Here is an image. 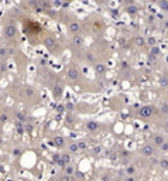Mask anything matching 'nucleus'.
<instances>
[{
    "label": "nucleus",
    "instance_id": "9d476101",
    "mask_svg": "<svg viewBox=\"0 0 168 181\" xmlns=\"http://www.w3.org/2000/svg\"><path fill=\"white\" fill-rule=\"evenodd\" d=\"M69 30H71V33H75V34H78V31L81 30V26L78 24L76 21H72L71 24H69Z\"/></svg>",
    "mask_w": 168,
    "mask_h": 181
},
{
    "label": "nucleus",
    "instance_id": "6e6552de",
    "mask_svg": "<svg viewBox=\"0 0 168 181\" xmlns=\"http://www.w3.org/2000/svg\"><path fill=\"white\" fill-rule=\"evenodd\" d=\"M74 123H75V117L72 116L71 113H66V116H65V125L74 126Z\"/></svg>",
    "mask_w": 168,
    "mask_h": 181
},
{
    "label": "nucleus",
    "instance_id": "9b49d317",
    "mask_svg": "<svg viewBox=\"0 0 168 181\" xmlns=\"http://www.w3.org/2000/svg\"><path fill=\"white\" fill-rule=\"evenodd\" d=\"M16 117H17V120L21 122V123H24L27 120V116H26L24 112H17V113H16Z\"/></svg>",
    "mask_w": 168,
    "mask_h": 181
},
{
    "label": "nucleus",
    "instance_id": "7c9ffc66",
    "mask_svg": "<svg viewBox=\"0 0 168 181\" xmlns=\"http://www.w3.org/2000/svg\"><path fill=\"white\" fill-rule=\"evenodd\" d=\"M161 166L164 168H168V161H167V160H162V161H161Z\"/></svg>",
    "mask_w": 168,
    "mask_h": 181
},
{
    "label": "nucleus",
    "instance_id": "f3484780",
    "mask_svg": "<svg viewBox=\"0 0 168 181\" xmlns=\"http://www.w3.org/2000/svg\"><path fill=\"white\" fill-rule=\"evenodd\" d=\"M78 149L79 150H86L88 149V143L85 142V140H79V142H78Z\"/></svg>",
    "mask_w": 168,
    "mask_h": 181
},
{
    "label": "nucleus",
    "instance_id": "c756f323",
    "mask_svg": "<svg viewBox=\"0 0 168 181\" xmlns=\"http://www.w3.org/2000/svg\"><path fill=\"white\" fill-rule=\"evenodd\" d=\"M136 7H129V9H127V12H129V13H136Z\"/></svg>",
    "mask_w": 168,
    "mask_h": 181
},
{
    "label": "nucleus",
    "instance_id": "412c9836",
    "mask_svg": "<svg viewBox=\"0 0 168 181\" xmlns=\"http://www.w3.org/2000/svg\"><path fill=\"white\" fill-rule=\"evenodd\" d=\"M55 109H57V112H58V113H64L65 106H64V105H57V108H55Z\"/></svg>",
    "mask_w": 168,
    "mask_h": 181
},
{
    "label": "nucleus",
    "instance_id": "72a5a7b5",
    "mask_svg": "<svg viewBox=\"0 0 168 181\" xmlns=\"http://www.w3.org/2000/svg\"><path fill=\"white\" fill-rule=\"evenodd\" d=\"M102 180H103V181H109V177H107V175H103V177H102Z\"/></svg>",
    "mask_w": 168,
    "mask_h": 181
},
{
    "label": "nucleus",
    "instance_id": "a878e982",
    "mask_svg": "<svg viewBox=\"0 0 168 181\" xmlns=\"http://www.w3.org/2000/svg\"><path fill=\"white\" fill-rule=\"evenodd\" d=\"M6 120H7V116L4 113H1V115H0V123H4Z\"/></svg>",
    "mask_w": 168,
    "mask_h": 181
},
{
    "label": "nucleus",
    "instance_id": "aec40b11",
    "mask_svg": "<svg viewBox=\"0 0 168 181\" xmlns=\"http://www.w3.org/2000/svg\"><path fill=\"white\" fill-rule=\"evenodd\" d=\"M154 143H155V144H162V143H164V140H162L161 136H155V137H154Z\"/></svg>",
    "mask_w": 168,
    "mask_h": 181
},
{
    "label": "nucleus",
    "instance_id": "b1692460",
    "mask_svg": "<svg viewBox=\"0 0 168 181\" xmlns=\"http://www.w3.org/2000/svg\"><path fill=\"white\" fill-rule=\"evenodd\" d=\"M100 151H102V147H100V146H95V147H93V153H95V154H100Z\"/></svg>",
    "mask_w": 168,
    "mask_h": 181
},
{
    "label": "nucleus",
    "instance_id": "39448f33",
    "mask_svg": "<svg viewBox=\"0 0 168 181\" xmlns=\"http://www.w3.org/2000/svg\"><path fill=\"white\" fill-rule=\"evenodd\" d=\"M52 143L55 144V147L62 149V147L65 146V139L62 137V136H55V137H54V140H52Z\"/></svg>",
    "mask_w": 168,
    "mask_h": 181
},
{
    "label": "nucleus",
    "instance_id": "c9c22d12",
    "mask_svg": "<svg viewBox=\"0 0 168 181\" xmlns=\"http://www.w3.org/2000/svg\"><path fill=\"white\" fill-rule=\"evenodd\" d=\"M167 126H168V122H167Z\"/></svg>",
    "mask_w": 168,
    "mask_h": 181
},
{
    "label": "nucleus",
    "instance_id": "cd10ccee",
    "mask_svg": "<svg viewBox=\"0 0 168 181\" xmlns=\"http://www.w3.org/2000/svg\"><path fill=\"white\" fill-rule=\"evenodd\" d=\"M136 44L137 45H143L144 44V40L143 38H136Z\"/></svg>",
    "mask_w": 168,
    "mask_h": 181
},
{
    "label": "nucleus",
    "instance_id": "423d86ee",
    "mask_svg": "<svg viewBox=\"0 0 168 181\" xmlns=\"http://www.w3.org/2000/svg\"><path fill=\"white\" fill-rule=\"evenodd\" d=\"M151 115H153V108H151V106H144V108L140 109V116L150 117Z\"/></svg>",
    "mask_w": 168,
    "mask_h": 181
},
{
    "label": "nucleus",
    "instance_id": "dca6fc26",
    "mask_svg": "<svg viewBox=\"0 0 168 181\" xmlns=\"http://www.w3.org/2000/svg\"><path fill=\"white\" fill-rule=\"evenodd\" d=\"M68 150H69V153H78V150H79L78 149V143H71Z\"/></svg>",
    "mask_w": 168,
    "mask_h": 181
},
{
    "label": "nucleus",
    "instance_id": "6ab92c4d",
    "mask_svg": "<svg viewBox=\"0 0 168 181\" xmlns=\"http://www.w3.org/2000/svg\"><path fill=\"white\" fill-rule=\"evenodd\" d=\"M74 108H75V106H74V104H72V102H66V104H65V109L69 110V112H72V110H74Z\"/></svg>",
    "mask_w": 168,
    "mask_h": 181
},
{
    "label": "nucleus",
    "instance_id": "f257e3e1",
    "mask_svg": "<svg viewBox=\"0 0 168 181\" xmlns=\"http://www.w3.org/2000/svg\"><path fill=\"white\" fill-rule=\"evenodd\" d=\"M17 34V28L14 24H7L4 26V37L6 38H14Z\"/></svg>",
    "mask_w": 168,
    "mask_h": 181
},
{
    "label": "nucleus",
    "instance_id": "2f4dec72",
    "mask_svg": "<svg viewBox=\"0 0 168 181\" xmlns=\"http://www.w3.org/2000/svg\"><path fill=\"white\" fill-rule=\"evenodd\" d=\"M161 146H162V150H164V151H165V150H168V144H167V143H162Z\"/></svg>",
    "mask_w": 168,
    "mask_h": 181
},
{
    "label": "nucleus",
    "instance_id": "bb28decb",
    "mask_svg": "<svg viewBox=\"0 0 168 181\" xmlns=\"http://www.w3.org/2000/svg\"><path fill=\"white\" fill-rule=\"evenodd\" d=\"M134 171H136V170H134V167H129L127 168V174H134Z\"/></svg>",
    "mask_w": 168,
    "mask_h": 181
},
{
    "label": "nucleus",
    "instance_id": "1a4fd4ad",
    "mask_svg": "<svg viewBox=\"0 0 168 181\" xmlns=\"http://www.w3.org/2000/svg\"><path fill=\"white\" fill-rule=\"evenodd\" d=\"M72 43H74V45H76V47H81V45L84 44V38H82V35H75L74 37V40H72Z\"/></svg>",
    "mask_w": 168,
    "mask_h": 181
},
{
    "label": "nucleus",
    "instance_id": "f704fd0d",
    "mask_svg": "<svg viewBox=\"0 0 168 181\" xmlns=\"http://www.w3.org/2000/svg\"><path fill=\"white\" fill-rule=\"evenodd\" d=\"M149 43H150V44H154V43H155L154 38H150V40H149Z\"/></svg>",
    "mask_w": 168,
    "mask_h": 181
},
{
    "label": "nucleus",
    "instance_id": "393cba45",
    "mask_svg": "<svg viewBox=\"0 0 168 181\" xmlns=\"http://www.w3.org/2000/svg\"><path fill=\"white\" fill-rule=\"evenodd\" d=\"M21 153H23V150L20 149V147H17V149H14V151H13V154H14V156H20Z\"/></svg>",
    "mask_w": 168,
    "mask_h": 181
},
{
    "label": "nucleus",
    "instance_id": "473e14b6",
    "mask_svg": "<svg viewBox=\"0 0 168 181\" xmlns=\"http://www.w3.org/2000/svg\"><path fill=\"white\" fill-rule=\"evenodd\" d=\"M123 181H134V178H133V177H127L126 180H123Z\"/></svg>",
    "mask_w": 168,
    "mask_h": 181
},
{
    "label": "nucleus",
    "instance_id": "20e7f679",
    "mask_svg": "<svg viewBox=\"0 0 168 181\" xmlns=\"http://www.w3.org/2000/svg\"><path fill=\"white\" fill-rule=\"evenodd\" d=\"M68 78L72 79V81H78V78H79V72H78L76 68L71 67V68L68 70Z\"/></svg>",
    "mask_w": 168,
    "mask_h": 181
},
{
    "label": "nucleus",
    "instance_id": "c85d7f7f",
    "mask_svg": "<svg viewBox=\"0 0 168 181\" xmlns=\"http://www.w3.org/2000/svg\"><path fill=\"white\" fill-rule=\"evenodd\" d=\"M160 6H161L164 10H168V3H164V1H162V3H160Z\"/></svg>",
    "mask_w": 168,
    "mask_h": 181
},
{
    "label": "nucleus",
    "instance_id": "4be33fe9",
    "mask_svg": "<svg viewBox=\"0 0 168 181\" xmlns=\"http://www.w3.org/2000/svg\"><path fill=\"white\" fill-rule=\"evenodd\" d=\"M65 171H66V174H68V175H71L72 173H74V167H71V166H66V167H65Z\"/></svg>",
    "mask_w": 168,
    "mask_h": 181
},
{
    "label": "nucleus",
    "instance_id": "2eb2a0df",
    "mask_svg": "<svg viewBox=\"0 0 168 181\" xmlns=\"http://www.w3.org/2000/svg\"><path fill=\"white\" fill-rule=\"evenodd\" d=\"M52 159H54V163H57V164H59V166H62V167H65V166H64V163H62V157H61L59 154H55L54 157H52Z\"/></svg>",
    "mask_w": 168,
    "mask_h": 181
},
{
    "label": "nucleus",
    "instance_id": "0eeeda50",
    "mask_svg": "<svg viewBox=\"0 0 168 181\" xmlns=\"http://www.w3.org/2000/svg\"><path fill=\"white\" fill-rule=\"evenodd\" d=\"M52 95H54L55 99H59V98L62 96V86L61 85H55L52 88Z\"/></svg>",
    "mask_w": 168,
    "mask_h": 181
},
{
    "label": "nucleus",
    "instance_id": "f8f14e48",
    "mask_svg": "<svg viewBox=\"0 0 168 181\" xmlns=\"http://www.w3.org/2000/svg\"><path fill=\"white\" fill-rule=\"evenodd\" d=\"M16 129H17V133H19V135H23V133H24V125L17 120V122H16Z\"/></svg>",
    "mask_w": 168,
    "mask_h": 181
},
{
    "label": "nucleus",
    "instance_id": "f03ea898",
    "mask_svg": "<svg viewBox=\"0 0 168 181\" xmlns=\"http://www.w3.org/2000/svg\"><path fill=\"white\" fill-rule=\"evenodd\" d=\"M44 45H45V48L48 51L51 52H55V47H57V43H55V38H52V37H45L44 38Z\"/></svg>",
    "mask_w": 168,
    "mask_h": 181
},
{
    "label": "nucleus",
    "instance_id": "a211bd4d",
    "mask_svg": "<svg viewBox=\"0 0 168 181\" xmlns=\"http://www.w3.org/2000/svg\"><path fill=\"white\" fill-rule=\"evenodd\" d=\"M95 71L97 72V74H103L106 70H105V65H102V64H96L95 65Z\"/></svg>",
    "mask_w": 168,
    "mask_h": 181
},
{
    "label": "nucleus",
    "instance_id": "ddd939ff",
    "mask_svg": "<svg viewBox=\"0 0 168 181\" xmlns=\"http://www.w3.org/2000/svg\"><path fill=\"white\" fill-rule=\"evenodd\" d=\"M141 151H143V154H146V156H151V154H153V147L147 144V146H144V147H143Z\"/></svg>",
    "mask_w": 168,
    "mask_h": 181
},
{
    "label": "nucleus",
    "instance_id": "5701e85b",
    "mask_svg": "<svg viewBox=\"0 0 168 181\" xmlns=\"http://www.w3.org/2000/svg\"><path fill=\"white\" fill-rule=\"evenodd\" d=\"M86 59H88L89 62H95V57H93L92 54H89V52L86 54Z\"/></svg>",
    "mask_w": 168,
    "mask_h": 181
},
{
    "label": "nucleus",
    "instance_id": "7ed1b4c3",
    "mask_svg": "<svg viewBox=\"0 0 168 181\" xmlns=\"http://www.w3.org/2000/svg\"><path fill=\"white\" fill-rule=\"evenodd\" d=\"M85 127H86V130H89V132H96V130L100 127V123L91 120V122H88L85 125Z\"/></svg>",
    "mask_w": 168,
    "mask_h": 181
},
{
    "label": "nucleus",
    "instance_id": "4468645a",
    "mask_svg": "<svg viewBox=\"0 0 168 181\" xmlns=\"http://www.w3.org/2000/svg\"><path fill=\"white\" fill-rule=\"evenodd\" d=\"M61 157H62V163H64L65 167H66V166H69V163H71V156L64 154V156H61Z\"/></svg>",
    "mask_w": 168,
    "mask_h": 181
}]
</instances>
